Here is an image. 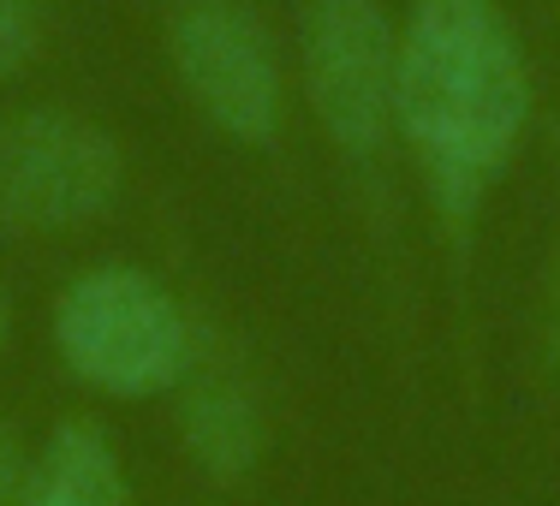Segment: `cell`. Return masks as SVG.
<instances>
[{
	"label": "cell",
	"instance_id": "1",
	"mask_svg": "<svg viewBox=\"0 0 560 506\" xmlns=\"http://www.w3.org/2000/svg\"><path fill=\"white\" fill-rule=\"evenodd\" d=\"M530 60L501 0H411L399 19L394 138L447 245L465 250L530 131Z\"/></svg>",
	"mask_w": 560,
	"mask_h": 506
},
{
	"label": "cell",
	"instance_id": "2",
	"mask_svg": "<svg viewBox=\"0 0 560 506\" xmlns=\"http://www.w3.org/2000/svg\"><path fill=\"white\" fill-rule=\"evenodd\" d=\"M60 364L102 399H162L191 381V316L138 262L78 269L55 298Z\"/></svg>",
	"mask_w": 560,
	"mask_h": 506
},
{
	"label": "cell",
	"instance_id": "3",
	"mask_svg": "<svg viewBox=\"0 0 560 506\" xmlns=\"http://www.w3.org/2000/svg\"><path fill=\"white\" fill-rule=\"evenodd\" d=\"M126 191V150L102 119L72 108L0 114V226L78 233L114 215Z\"/></svg>",
	"mask_w": 560,
	"mask_h": 506
},
{
	"label": "cell",
	"instance_id": "4",
	"mask_svg": "<svg viewBox=\"0 0 560 506\" xmlns=\"http://www.w3.org/2000/svg\"><path fill=\"white\" fill-rule=\"evenodd\" d=\"M299 78L323 138L370 162L394 138L399 19L382 0H311L299 19Z\"/></svg>",
	"mask_w": 560,
	"mask_h": 506
},
{
	"label": "cell",
	"instance_id": "5",
	"mask_svg": "<svg viewBox=\"0 0 560 506\" xmlns=\"http://www.w3.org/2000/svg\"><path fill=\"white\" fill-rule=\"evenodd\" d=\"M167 66L185 102L238 150H269L287 119V78L250 0H173Z\"/></svg>",
	"mask_w": 560,
	"mask_h": 506
},
{
	"label": "cell",
	"instance_id": "6",
	"mask_svg": "<svg viewBox=\"0 0 560 506\" xmlns=\"http://www.w3.org/2000/svg\"><path fill=\"white\" fill-rule=\"evenodd\" d=\"M179 447L209 483H245L269 452V417L245 381L197 376L179 388Z\"/></svg>",
	"mask_w": 560,
	"mask_h": 506
},
{
	"label": "cell",
	"instance_id": "7",
	"mask_svg": "<svg viewBox=\"0 0 560 506\" xmlns=\"http://www.w3.org/2000/svg\"><path fill=\"white\" fill-rule=\"evenodd\" d=\"M24 506H138L108 423L60 417L55 429H48L43 452L31 459Z\"/></svg>",
	"mask_w": 560,
	"mask_h": 506
},
{
	"label": "cell",
	"instance_id": "8",
	"mask_svg": "<svg viewBox=\"0 0 560 506\" xmlns=\"http://www.w3.org/2000/svg\"><path fill=\"white\" fill-rule=\"evenodd\" d=\"M43 48V0H0V78H19Z\"/></svg>",
	"mask_w": 560,
	"mask_h": 506
},
{
	"label": "cell",
	"instance_id": "9",
	"mask_svg": "<svg viewBox=\"0 0 560 506\" xmlns=\"http://www.w3.org/2000/svg\"><path fill=\"white\" fill-rule=\"evenodd\" d=\"M24 489H31V452L19 423L0 411V506H24Z\"/></svg>",
	"mask_w": 560,
	"mask_h": 506
},
{
	"label": "cell",
	"instance_id": "10",
	"mask_svg": "<svg viewBox=\"0 0 560 506\" xmlns=\"http://www.w3.org/2000/svg\"><path fill=\"white\" fill-rule=\"evenodd\" d=\"M542 369L560 388V233L549 250V274H542Z\"/></svg>",
	"mask_w": 560,
	"mask_h": 506
},
{
	"label": "cell",
	"instance_id": "11",
	"mask_svg": "<svg viewBox=\"0 0 560 506\" xmlns=\"http://www.w3.org/2000/svg\"><path fill=\"white\" fill-rule=\"evenodd\" d=\"M12 345V298H7V286H0V352Z\"/></svg>",
	"mask_w": 560,
	"mask_h": 506
}]
</instances>
